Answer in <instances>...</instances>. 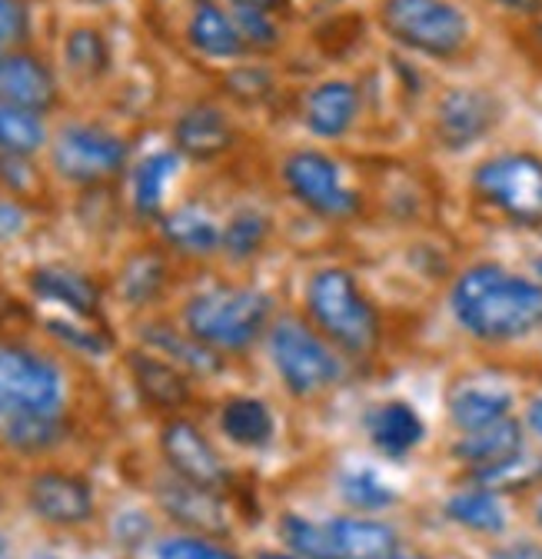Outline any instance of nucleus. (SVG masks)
<instances>
[{
  "label": "nucleus",
  "instance_id": "obj_44",
  "mask_svg": "<svg viewBox=\"0 0 542 559\" xmlns=\"http://www.w3.org/2000/svg\"><path fill=\"white\" fill-rule=\"evenodd\" d=\"M260 559H303V556H287V552H260Z\"/></svg>",
  "mask_w": 542,
  "mask_h": 559
},
{
  "label": "nucleus",
  "instance_id": "obj_35",
  "mask_svg": "<svg viewBox=\"0 0 542 559\" xmlns=\"http://www.w3.org/2000/svg\"><path fill=\"white\" fill-rule=\"evenodd\" d=\"M27 31H31L27 0H0V47L27 40Z\"/></svg>",
  "mask_w": 542,
  "mask_h": 559
},
{
  "label": "nucleus",
  "instance_id": "obj_21",
  "mask_svg": "<svg viewBox=\"0 0 542 559\" xmlns=\"http://www.w3.org/2000/svg\"><path fill=\"white\" fill-rule=\"evenodd\" d=\"M186 34H190V44L196 50H203L207 57H217V60L240 57L246 47L240 31H237V21L230 14H224L217 4H210V0H203V4L193 11Z\"/></svg>",
  "mask_w": 542,
  "mask_h": 559
},
{
  "label": "nucleus",
  "instance_id": "obj_34",
  "mask_svg": "<svg viewBox=\"0 0 542 559\" xmlns=\"http://www.w3.org/2000/svg\"><path fill=\"white\" fill-rule=\"evenodd\" d=\"M233 21H237V31L243 37V44H253V47H274L277 44V24L269 21L266 11L237 8L233 11Z\"/></svg>",
  "mask_w": 542,
  "mask_h": 559
},
{
  "label": "nucleus",
  "instance_id": "obj_16",
  "mask_svg": "<svg viewBox=\"0 0 542 559\" xmlns=\"http://www.w3.org/2000/svg\"><path fill=\"white\" fill-rule=\"evenodd\" d=\"M357 110H360V94L353 84L326 81L306 100V127L323 140H336L353 127Z\"/></svg>",
  "mask_w": 542,
  "mask_h": 559
},
{
  "label": "nucleus",
  "instance_id": "obj_23",
  "mask_svg": "<svg viewBox=\"0 0 542 559\" xmlns=\"http://www.w3.org/2000/svg\"><path fill=\"white\" fill-rule=\"evenodd\" d=\"M31 284H34L37 297L53 300V304H63L67 310H74L81 317L94 313V307H97V287L91 284L87 276H81L74 270L44 266V270L34 273Z\"/></svg>",
  "mask_w": 542,
  "mask_h": 559
},
{
  "label": "nucleus",
  "instance_id": "obj_14",
  "mask_svg": "<svg viewBox=\"0 0 542 559\" xmlns=\"http://www.w3.org/2000/svg\"><path fill=\"white\" fill-rule=\"evenodd\" d=\"M160 503H164V510L177 520V523H183V526H190V530H196V533H227L230 530V523H227V510H224V503L217 500V493L214 489H203V486H193V483H186V479H170V483H160Z\"/></svg>",
  "mask_w": 542,
  "mask_h": 559
},
{
  "label": "nucleus",
  "instance_id": "obj_13",
  "mask_svg": "<svg viewBox=\"0 0 542 559\" xmlns=\"http://www.w3.org/2000/svg\"><path fill=\"white\" fill-rule=\"evenodd\" d=\"M0 100L44 114L57 100V84L44 60L34 53H8L0 60Z\"/></svg>",
  "mask_w": 542,
  "mask_h": 559
},
{
  "label": "nucleus",
  "instance_id": "obj_29",
  "mask_svg": "<svg viewBox=\"0 0 542 559\" xmlns=\"http://www.w3.org/2000/svg\"><path fill=\"white\" fill-rule=\"evenodd\" d=\"M63 57H67V67H71L74 74L97 78L107 67V44L97 31L77 27V31H71V37H67V44H63Z\"/></svg>",
  "mask_w": 542,
  "mask_h": 559
},
{
  "label": "nucleus",
  "instance_id": "obj_2",
  "mask_svg": "<svg viewBox=\"0 0 542 559\" xmlns=\"http://www.w3.org/2000/svg\"><path fill=\"white\" fill-rule=\"evenodd\" d=\"M63 377L24 346H0V440L14 450H44L60 437Z\"/></svg>",
  "mask_w": 542,
  "mask_h": 559
},
{
  "label": "nucleus",
  "instance_id": "obj_19",
  "mask_svg": "<svg viewBox=\"0 0 542 559\" xmlns=\"http://www.w3.org/2000/svg\"><path fill=\"white\" fill-rule=\"evenodd\" d=\"M366 430L376 450L389 453V456H402L410 453L413 447H420L426 427L420 413L410 403H383L370 413Z\"/></svg>",
  "mask_w": 542,
  "mask_h": 559
},
{
  "label": "nucleus",
  "instance_id": "obj_38",
  "mask_svg": "<svg viewBox=\"0 0 542 559\" xmlns=\"http://www.w3.org/2000/svg\"><path fill=\"white\" fill-rule=\"evenodd\" d=\"M27 217H24V210L11 200H0V240H11L24 230Z\"/></svg>",
  "mask_w": 542,
  "mask_h": 559
},
{
  "label": "nucleus",
  "instance_id": "obj_43",
  "mask_svg": "<svg viewBox=\"0 0 542 559\" xmlns=\"http://www.w3.org/2000/svg\"><path fill=\"white\" fill-rule=\"evenodd\" d=\"M386 559H426L423 552H406V549H393Z\"/></svg>",
  "mask_w": 542,
  "mask_h": 559
},
{
  "label": "nucleus",
  "instance_id": "obj_20",
  "mask_svg": "<svg viewBox=\"0 0 542 559\" xmlns=\"http://www.w3.org/2000/svg\"><path fill=\"white\" fill-rule=\"evenodd\" d=\"M130 373L137 380V390L147 403L160 406V409H177L186 403L190 386L183 380V373L150 354H130Z\"/></svg>",
  "mask_w": 542,
  "mask_h": 559
},
{
  "label": "nucleus",
  "instance_id": "obj_3",
  "mask_svg": "<svg viewBox=\"0 0 542 559\" xmlns=\"http://www.w3.org/2000/svg\"><path fill=\"white\" fill-rule=\"evenodd\" d=\"M306 304L313 320L326 330L333 343L350 354H370L380 340V320L370 300L357 290L347 270H320L310 280Z\"/></svg>",
  "mask_w": 542,
  "mask_h": 559
},
{
  "label": "nucleus",
  "instance_id": "obj_8",
  "mask_svg": "<svg viewBox=\"0 0 542 559\" xmlns=\"http://www.w3.org/2000/svg\"><path fill=\"white\" fill-rule=\"evenodd\" d=\"M50 157H53V170L63 180L97 183V180L113 177L127 164V144L104 127L71 123L57 133Z\"/></svg>",
  "mask_w": 542,
  "mask_h": 559
},
{
  "label": "nucleus",
  "instance_id": "obj_45",
  "mask_svg": "<svg viewBox=\"0 0 542 559\" xmlns=\"http://www.w3.org/2000/svg\"><path fill=\"white\" fill-rule=\"evenodd\" d=\"M535 523L542 526V497H539V503H535Z\"/></svg>",
  "mask_w": 542,
  "mask_h": 559
},
{
  "label": "nucleus",
  "instance_id": "obj_1",
  "mask_svg": "<svg viewBox=\"0 0 542 559\" xmlns=\"http://www.w3.org/2000/svg\"><path fill=\"white\" fill-rule=\"evenodd\" d=\"M449 304L459 326L483 343H509L542 326V284L499 263L469 266L456 280Z\"/></svg>",
  "mask_w": 542,
  "mask_h": 559
},
{
  "label": "nucleus",
  "instance_id": "obj_47",
  "mask_svg": "<svg viewBox=\"0 0 542 559\" xmlns=\"http://www.w3.org/2000/svg\"><path fill=\"white\" fill-rule=\"evenodd\" d=\"M0 60H4V53H0Z\"/></svg>",
  "mask_w": 542,
  "mask_h": 559
},
{
  "label": "nucleus",
  "instance_id": "obj_18",
  "mask_svg": "<svg viewBox=\"0 0 542 559\" xmlns=\"http://www.w3.org/2000/svg\"><path fill=\"white\" fill-rule=\"evenodd\" d=\"M177 151L196 160H210L230 147V123L217 107H190L173 127Z\"/></svg>",
  "mask_w": 542,
  "mask_h": 559
},
{
  "label": "nucleus",
  "instance_id": "obj_27",
  "mask_svg": "<svg viewBox=\"0 0 542 559\" xmlns=\"http://www.w3.org/2000/svg\"><path fill=\"white\" fill-rule=\"evenodd\" d=\"M446 516L472 533H503L506 510L493 489H466L446 503Z\"/></svg>",
  "mask_w": 542,
  "mask_h": 559
},
{
  "label": "nucleus",
  "instance_id": "obj_39",
  "mask_svg": "<svg viewBox=\"0 0 542 559\" xmlns=\"http://www.w3.org/2000/svg\"><path fill=\"white\" fill-rule=\"evenodd\" d=\"M493 559H542V549L532 546V543H519V546H509V549L493 552Z\"/></svg>",
  "mask_w": 542,
  "mask_h": 559
},
{
  "label": "nucleus",
  "instance_id": "obj_37",
  "mask_svg": "<svg viewBox=\"0 0 542 559\" xmlns=\"http://www.w3.org/2000/svg\"><path fill=\"white\" fill-rule=\"evenodd\" d=\"M47 330H50L57 340H63V343H71V346H77V349H87V354H104V349H107V340H104L100 333L81 330V326L67 323V320H47Z\"/></svg>",
  "mask_w": 542,
  "mask_h": 559
},
{
  "label": "nucleus",
  "instance_id": "obj_28",
  "mask_svg": "<svg viewBox=\"0 0 542 559\" xmlns=\"http://www.w3.org/2000/svg\"><path fill=\"white\" fill-rule=\"evenodd\" d=\"M177 167H180V157L173 151H160V154H150L137 167V174H133V203H137V210L144 217H154L160 210L164 187L170 183Z\"/></svg>",
  "mask_w": 542,
  "mask_h": 559
},
{
  "label": "nucleus",
  "instance_id": "obj_11",
  "mask_svg": "<svg viewBox=\"0 0 542 559\" xmlns=\"http://www.w3.org/2000/svg\"><path fill=\"white\" fill-rule=\"evenodd\" d=\"M496 100L486 91H449L436 110V133L449 151H466L496 123Z\"/></svg>",
  "mask_w": 542,
  "mask_h": 559
},
{
  "label": "nucleus",
  "instance_id": "obj_15",
  "mask_svg": "<svg viewBox=\"0 0 542 559\" xmlns=\"http://www.w3.org/2000/svg\"><path fill=\"white\" fill-rule=\"evenodd\" d=\"M326 559H386L396 549V530L376 520L323 523Z\"/></svg>",
  "mask_w": 542,
  "mask_h": 559
},
{
  "label": "nucleus",
  "instance_id": "obj_31",
  "mask_svg": "<svg viewBox=\"0 0 542 559\" xmlns=\"http://www.w3.org/2000/svg\"><path fill=\"white\" fill-rule=\"evenodd\" d=\"M147 340L154 343V346H160V349H167L170 354V360H180V364H186V367H193V370H200V373H207V370H217V360H214V354L207 346H203L200 340H183V336H177L173 330H164V326H147Z\"/></svg>",
  "mask_w": 542,
  "mask_h": 559
},
{
  "label": "nucleus",
  "instance_id": "obj_6",
  "mask_svg": "<svg viewBox=\"0 0 542 559\" xmlns=\"http://www.w3.org/2000/svg\"><path fill=\"white\" fill-rule=\"evenodd\" d=\"M477 193L516 224H542V160L532 154H499L472 174Z\"/></svg>",
  "mask_w": 542,
  "mask_h": 559
},
{
  "label": "nucleus",
  "instance_id": "obj_7",
  "mask_svg": "<svg viewBox=\"0 0 542 559\" xmlns=\"http://www.w3.org/2000/svg\"><path fill=\"white\" fill-rule=\"evenodd\" d=\"M269 357H274L284 383L297 396L320 393L340 377V364H336L333 349L300 320H280L274 326V333H269Z\"/></svg>",
  "mask_w": 542,
  "mask_h": 559
},
{
  "label": "nucleus",
  "instance_id": "obj_26",
  "mask_svg": "<svg viewBox=\"0 0 542 559\" xmlns=\"http://www.w3.org/2000/svg\"><path fill=\"white\" fill-rule=\"evenodd\" d=\"M47 144V127L40 114L0 100V154L31 157Z\"/></svg>",
  "mask_w": 542,
  "mask_h": 559
},
{
  "label": "nucleus",
  "instance_id": "obj_25",
  "mask_svg": "<svg viewBox=\"0 0 542 559\" xmlns=\"http://www.w3.org/2000/svg\"><path fill=\"white\" fill-rule=\"evenodd\" d=\"M164 237L177 250L193 253V257H207L217 247H224V230L196 206H183V210H177V214H170L164 221Z\"/></svg>",
  "mask_w": 542,
  "mask_h": 559
},
{
  "label": "nucleus",
  "instance_id": "obj_10",
  "mask_svg": "<svg viewBox=\"0 0 542 559\" xmlns=\"http://www.w3.org/2000/svg\"><path fill=\"white\" fill-rule=\"evenodd\" d=\"M160 447L180 479L203 486V489H220L227 483L224 460L207 443V437H203L193 424H186V419H173V424L164 427Z\"/></svg>",
  "mask_w": 542,
  "mask_h": 559
},
{
  "label": "nucleus",
  "instance_id": "obj_36",
  "mask_svg": "<svg viewBox=\"0 0 542 559\" xmlns=\"http://www.w3.org/2000/svg\"><path fill=\"white\" fill-rule=\"evenodd\" d=\"M160 559H237V556H230L220 546L193 539V536H177V539H167L160 546Z\"/></svg>",
  "mask_w": 542,
  "mask_h": 559
},
{
  "label": "nucleus",
  "instance_id": "obj_30",
  "mask_svg": "<svg viewBox=\"0 0 542 559\" xmlns=\"http://www.w3.org/2000/svg\"><path fill=\"white\" fill-rule=\"evenodd\" d=\"M340 489H344V500L357 510H386L396 503V493L393 489L373 473V469H353L340 479Z\"/></svg>",
  "mask_w": 542,
  "mask_h": 559
},
{
  "label": "nucleus",
  "instance_id": "obj_42",
  "mask_svg": "<svg viewBox=\"0 0 542 559\" xmlns=\"http://www.w3.org/2000/svg\"><path fill=\"white\" fill-rule=\"evenodd\" d=\"M277 4H280V0H233V8H253V11H269Z\"/></svg>",
  "mask_w": 542,
  "mask_h": 559
},
{
  "label": "nucleus",
  "instance_id": "obj_41",
  "mask_svg": "<svg viewBox=\"0 0 542 559\" xmlns=\"http://www.w3.org/2000/svg\"><path fill=\"white\" fill-rule=\"evenodd\" d=\"M526 419H529L532 433H535V437L542 440V400H535V403L529 406V416H526Z\"/></svg>",
  "mask_w": 542,
  "mask_h": 559
},
{
  "label": "nucleus",
  "instance_id": "obj_4",
  "mask_svg": "<svg viewBox=\"0 0 542 559\" xmlns=\"http://www.w3.org/2000/svg\"><path fill=\"white\" fill-rule=\"evenodd\" d=\"M269 317V297L256 290H210L190 300V336L214 349H243Z\"/></svg>",
  "mask_w": 542,
  "mask_h": 559
},
{
  "label": "nucleus",
  "instance_id": "obj_32",
  "mask_svg": "<svg viewBox=\"0 0 542 559\" xmlns=\"http://www.w3.org/2000/svg\"><path fill=\"white\" fill-rule=\"evenodd\" d=\"M160 284H164V263L157 257H150V253L137 257L127 266V273H123V294L133 304L150 300L160 290Z\"/></svg>",
  "mask_w": 542,
  "mask_h": 559
},
{
  "label": "nucleus",
  "instance_id": "obj_33",
  "mask_svg": "<svg viewBox=\"0 0 542 559\" xmlns=\"http://www.w3.org/2000/svg\"><path fill=\"white\" fill-rule=\"evenodd\" d=\"M263 237H266V221L260 214H253V210H246V214H237L230 221V227L224 230V247L233 257H250V253H256Z\"/></svg>",
  "mask_w": 542,
  "mask_h": 559
},
{
  "label": "nucleus",
  "instance_id": "obj_46",
  "mask_svg": "<svg viewBox=\"0 0 542 559\" xmlns=\"http://www.w3.org/2000/svg\"><path fill=\"white\" fill-rule=\"evenodd\" d=\"M4 552H8V539H4V536H0V556H4Z\"/></svg>",
  "mask_w": 542,
  "mask_h": 559
},
{
  "label": "nucleus",
  "instance_id": "obj_22",
  "mask_svg": "<svg viewBox=\"0 0 542 559\" xmlns=\"http://www.w3.org/2000/svg\"><path fill=\"white\" fill-rule=\"evenodd\" d=\"M509 406H513V396L506 390H490V386H462L449 400L453 424L462 433L499 424V419L509 416Z\"/></svg>",
  "mask_w": 542,
  "mask_h": 559
},
{
  "label": "nucleus",
  "instance_id": "obj_12",
  "mask_svg": "<svg viewBox=\"0 0 542 559\" xmlns=\"http://www.w3.org/2000/svg\"><path fill=\"white\" fill-rule=\"evenodd\" d=\"M31 507L40 520L57 526H77L94 513L91 486L67 473H40L31 483Z\"/></svg>",
  "mask_w": 542,
  "mask_h": 559
},
{
  "label": "nucleus",
  "instance_id": "obj_40",
  "mask_svg": "<svg viewBox=\"0 0 542 559\" xmlns=\"http://www.w3.org/2000/svg\"><path fill=\"white\" fill-rule=\"evenodd\" d=\"M496 4H503V8H509V11H522V14L542 11V0H496Z\"/></svg>",
  "mask_w": 542,
  "mask_h": 559
},
{
  "label": "nucleus",
  "instance_id": "obj_5",
  "mask_svg": "<svg viewBox=\"0 0 542 559\" xmlns=\"http://www.w3.org/2000/svg\"><path fill=\"white\" fill-rule=\"evenodd\" d=\"M383 27L426 57H456L469 40V21L449 0H383Z\"/></svg>",
  "mask_w": 542,
  "mask_h": 559
},
{
  "label": "nucleus",
  "instance_id": "obj_9",
  "mask_svg": "<svg viewBox=\"0 0 542 559\" xmlns=\"http://www.w3.org/2000/svg\"><path fill=\"white\" fill-rule=\"evenodd\" d=\"M284 180L300 203L323 217H350L357 210V193L344 187L340 167L316 151H300L287 157Z\"/></svg>",
  "mask_w": 542,
  "mask_h": 559
},
{
  "label": "nucleus",
  "instance_id": "obj_24",
  "mask_svg": "<svg viewBox=\"0 0 542 559\" xmlns=\"http://www.w3.org/2000/svg\"><path fill=\"white\" fill-rule=\"evenodd\" d=\"M220 430L237 443V447H266L274 440V413L266 403L240 396L230 400L220 413Z\"/></svg>",
  "mask_w": 542,
  "mask_h": 559
},
{
  "label": "nucleus",
  "instance_id": "obj_17",
  "mask_svg": "<svg viewBox=\"0 0 542 559\" xmlns=\"http://www.w3.org/2000/svg\"><path fill=\"white\" fill-rule=\"evenodd\" d=\"M453 453L469 466H480V473L496 469V466H503L522 453V427L513 416H506V419H499V424H490L483 430L466 433Z\"/></svg>",
  "mask_w": 542,
  "mask_h": 559
}]
</instances>
